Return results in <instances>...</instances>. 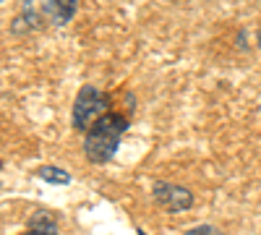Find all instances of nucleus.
<instances>
[{"mask_svg": "<svg viewBox=\"0 0 261 235\" xmlns=\"http://www.w3.org/2000/svg\"><path fill=\"white\" fill-rule=\"evenodd\" d=\"M128 131V118L120 113H107L102 120L94 123V128L84 136V157L92 165L110 162L118 152L120 139Z\"/></svg>", "mask_w": 261, "mask_h": 235, "instance_id": "nucleus-1", "label": "nucleus"}, {"mask_svg": "<svg viewBox=\"0 0 261 235\" xmlns=\"http://www.w3.org/2000/svg\"><path fill=\"white\" fill-rule=\"evenodd\" d=\"M107 113H113L110 110V97H107L99 87H94V84H84L76 94V102H73L71 125H73V131L86 136L94 128V123L102 120Z\"/></svg>", "mask_w": 261, "mask_h": 235, "instance_id": "nucleus-2", "label": "nucleus"}, {"mask_svg": "<svg viewBox=\"0 0 261 235\" xmlns=\"http://www.w3.org/2000/svg\"><path fill=\"white\" fill-rule=\"evenodd\" d=\"M151 194H154V201L172 212V215H178V212H188L193 206V194L183 186H175V183H167V180H157L154 188H151Z\"/></svg>", "mask_w": 261, "mask_h": 235, "instance_id": "nucleus-3", "label": "nucleus"}, {"mask_svg": "<svg viewBox=\"0 0 261 235\" xmlns=\"http://www.w3.org/2000/svg\"><path fill=\"white\" fill-rule=\"evenodd\" d=\"M39 11H42V18L53 21L55 27H65L76 13V3L73 0H50V3L39 6Z\"/></svg>", "mask_w": 261, "mask_h": 235, "instance_id": "nucleus-4", "label": "nucleus"}, {"mask_svg": "<svg viewBox=\"0 0 261 235\" xmlns=\"http://www.w3.org/2000/svg\"><path fill=\"white\" fill-rule=\"evenodd\" d=\"M21 235H58V222L50 212H34L32 220H29V230L21 232Z\"/></svg>", "mask_w": 261, "mask_h": 235, "instance_id": "nucleus-5", "label": "nucleus"}, {"mask_svg": "<svg viewBox=\"0 0 261 235\" xmlns=\"http://www.w3.org/2000/svg\"><path fill=\"white\" fill-rule=\"evenodd\" d=\"M34 175L42 178V180H47L53 186H68L71 183V173H65L63 167H55V165H42L34 170Z\"/></svg>", "mask_w": 261, "mask_h": 235, "instance_id": "nucleus-6", "label": "nucleus"}, {"mask_svg": "<svg viewBox=\"0 0 261 235\" xmlns=\"http://www.w3.org/2000/svg\"><path fill=\"white\" fill-rule=\"evenodd\" d=\"M183 235H222L220 230H217L214 225H196V227H191V230H186Z\"/></svg>", "mask_w": 261, "mask_h": 235, "instance_id": "nucleus-7", "label": "nucleus"}, {"mask_svg": "<svg viewBox=\"0 0 261 235\" xmlns=\"http://www.w3.org/2000/svg\"><path fill=\"white\" fill-rule=\"evenodd\" d=\"M136 235H146V232H144V230H141V227H139V230H136Z\"/></svg>", "mask_w": 261, "mask_h": 235, "instance_id": "nucleus-8", "label": "nucleus"}, {"mask_svg": "<svg viewBox=\"0 0 261 235\" xmlns=\"http://www.w3.org/2000/svg\"><path fill=\"white\" fill-rule=\"evenodd\" d=\"M258 47H261V32H258Z\"/></svg>", "mask_w": 261, "mask_h": 235, "instance_id": "nucleus-9", "label": "nucleus"}]
</instances>
